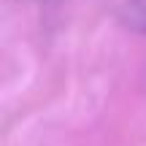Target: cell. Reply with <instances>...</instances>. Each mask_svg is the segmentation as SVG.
Listing matches in <instances>:
<instances>
[{"label": "cell", "instance_id": "6da1fadb", "mask_svg": "<svg viewBox=\"0 0 146 146\" xmlns=\"http://www.w3.org/2000/svg\"><path fill=\"white\" fill-rule=\"evenodd\" d=\"M116 19L135 35H146V0H116Z\"/></svg>", "mask_w": 146, "mask_h": 146}]
</instances>
